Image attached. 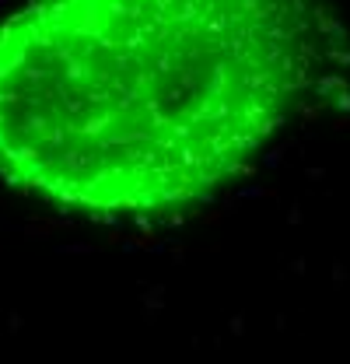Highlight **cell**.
<instances>
[{"label": "cell", "instance_id": "1", "mask_svg": "<svg viewBox=\"0 0 350 364\" xmlns=\"http://www.w3.org/2000/svg\"><path fill=\"white\" fill-rule=\"evenodd\" d=\"M322 0H29L0 25V179L140 217L238 175L312 88Z\"/></svg>", "mask_w": 350, "mask_h": 364}]
</instances>
